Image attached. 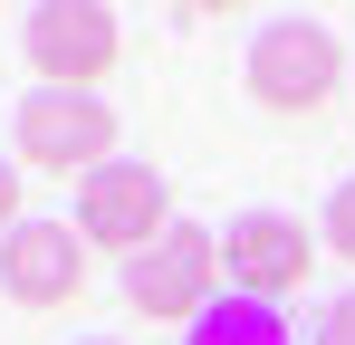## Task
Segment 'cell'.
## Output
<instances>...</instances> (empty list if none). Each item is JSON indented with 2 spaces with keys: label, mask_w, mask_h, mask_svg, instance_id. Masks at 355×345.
<instances>
[{
  "label": "cell",
  "mask_w": 355,
  "mask_h": 345,
  "mask_svg": "<svg viewBox=\"0 0 355 345\" xmlns=\"http://www.w3.org/2000/svg\"><path fill=\"white\" fill-rule=\"evenodd\" d=\"M10 154H19L29 172H106V163H116V106H106V96L39 87V96H19Z\"/></svg>",
  "instance_id": "obj_2"
},
{
  "label": "cell",
  "mask_w": 355,
  "mask_h": 345,
  "mask_svg": "<svg viewBox=\"0 0 355 345\" xmlns=\"http://www.w3.org/2000/svg\"><path fill=\"white\" fill-rule=\"evenodd\" d=\"M317 345H355V288L327 307V326H317Z\"/></svg>",
  "instance_id": "obj_11"
},
{
  "label": "cell",
  "mask_w": 355,
  "mask_h": 345,
  "mask_svg": "<svg viewBox=\"0 0 355 345\" xmlns=\"http://www.w3.org/2000/svg\"><path fill=\"white\" fill-rule=\"evenodd\" d=\"M19 182H29V172H19V154H0V240L19 230Z\"/></svg>",
  "instance_id": "obj_10"
},
{
  "label": "cell",
  "mask_w": 355,
  "mask_h": 345,
  "mask_svg": "<svg viewBox=\"0 0 355 345\" xmlns=\"http://www.w3.org/2000/svg\"><path fill=\"white\" fill-rule=\"evenodd\" d=\"M87 345H116V336H87Z\"/></svg>",
  "instance_id": "obj_12"
},
{
  "label": "cell",
  "mask_w": 355,
  "mask_h": 345,
  "mask_svg": "<svg viewBox=\"0 0 355 345\" xmlns=\"http://www.w3.org/2000/svg\"><path fill=\"white\" fill-rule=\"evenodd\" d=\"M221 240L202 221H173L144 259H125V297H135V317H164V326H192L211 297H221Z\"/></svg>",
  "instance_id": "obj_4"
},
{
  "label": "cell",
  "mask_w": 355,
  "mask_h": 345,
  "mask_svg": "<svg viewBox=\"0 0 355 345\" xmlns=\"http://www.w3.org/2000/svg\"><path fill=\"white\" fill-rule=\"evenodd\" d=\"M221 269H231L240 297H297L307 288V269H317V240H307V221H288V211H240L231 230H221Z\"/></svg>",
  "instance_id": "obj_6"
},
{
  "label": "cell",
  "mask_w": 355,
  "mask_h": 345,
  "mask_svg": "<svg viewBox=\"0 0 355 345\" xmlns=\"http://www.w3.org/2000/svg\"><path fill=\"white\" fill-rule=\"evenodd\" d=\"M317 240H327L336 259H355V172L336 182V192H327V221H317Z\"/></svg>",
  "instance_id": "obj_9"
},
{
  "label": "cell",
  "mask_w": 355,
  "mask_h": 345,
  "mask_svg": "<svg viewBox=\"0 0 355 345\" xmlns=\"http://www.w3.org/2000/svg\"><path fill=\"white\" fill-rule=\"evenodd\" d=\"M336 77H346V48L327 19H269L250 39V96L269 115H317L336 96Z\"/></svg>",
  "instance_id": "obj_1"
},
{
  "label": "cell",
  "mask_w": 355,
  "mask_h": 345,
  "mask_svg": "<svg viewBox=\"0 0 355 345\" xmlns=\"http://www.w3.org/2000/svg\"><path fill=\"white\" fill-rule=\"evenodd\" d=\"M0 288L19 307H77L87 297V240L67 221H19L0 240Z\"/></svg>",
  "instance_id": "obj_7"
},
{
  "label": "cell",
  "mask_w": 355,
  "mask_h": 345,
  "mask_svg": "<svg viewBox=\"0 0 355 345\" xmlns=\"http://www.w3.org/2000/svg\"><path fill=\"white\" fill-rule=\"evenodd\" d=\"M19 48H29V67H39V87L87 96V87H106V77H116L125 19H116V10H96V0H49V10H29Z\"/></svg>",
  "instance_id": "obj_3"
},
{
  "label": "cell",
  "mask_w": 355,
  "mask_h": 345,
  "mask_svg": "<svg viewBox=\"0 0 355 345\" xmlns=\"http://www.w3.org/2000/svg\"><path fill=\"white\" fill-rule=\"evenodd\" d=\"M164 230H173V202H164V172L154 163H106V172L77 182V240H87V249L144 259Z\"/></svg>",
  "instance_id": "obj_5"
},
{
  "label": "cell",
  "mask_w": 355,
  "mask_h": 345,
  "mask_svg": "<svg viewBox=\"0 0 355 345\" xmlns=\"http://www.w3.org/2000/svg\"><path fill=\"white\" fill-rule=\"evenodd\" d=\"M182 345H288V317L269 307V297H240V288H221L192 326H182Z\"/></svg>",
  "instance_id": "obj_8"
}]
</instances>
